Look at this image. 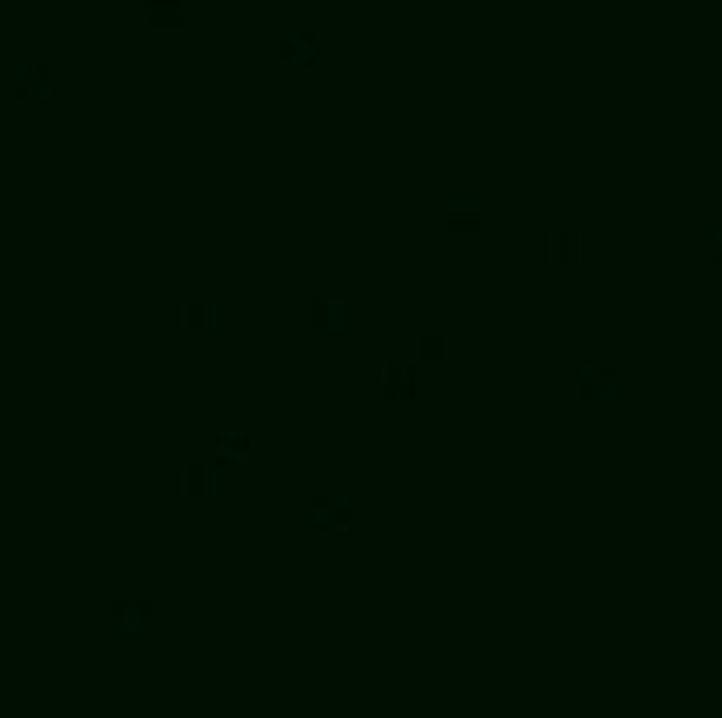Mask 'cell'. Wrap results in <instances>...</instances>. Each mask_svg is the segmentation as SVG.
Listing matches in <instances>:
<instances>
[{"label": "cell", "instance_id": "obj_1", "mask_svg": "<svg viewBox=\"0 0 722 718\" xmlns=\"http://www.w3.org/2000/svg\"><path fill=\"white\" fill-rule=\"evenodd\" d=\"M316 54H320V38L308 34V30H291V34H283V42H279V59L291 63V67H312Z\"/></svg>", "mask_w": 722, "mask_h": 718}, {"label": "cell", "instance_id": "obj_2", "mask_svg": "<svg viewBox=\"0 0 722 718\" xmlns=\"http://www.w3.org/2000/svg\"><path fill=\"white\" fill-rule=\"evenodd\" d=\"M216 316H220V308H216L212 295H191V299L183 303V328H187V333H196V337H208V333H212Z\"/></svg>", "mask_w": 722, "mask_h": 718}, {"label": "cell", "instance_id": "obj_3", "mask_svg": "<svg viewBox=\"0 0 722 718\" xmlns=\"http://www.w3.org/2000/svg\"><path fill=\"white\" fill-rule=\"evenodd\" d=\"M216 486H220V478H216V469H212V465L191 461V465L183 469V494H187V499L212 503V499H216Z\"/></svg>", "mask_w": 722, "mask_h": 718}, {"label": "cell", "instance_id": "obj_4", "mask_svg": "<svg viewBox=\"0 0 722 718\" xmlns=\"http://www.w3.org/2000/svg\"><path fill=\"white\" fill-rule=\"evenodd\" d=\"M444 357H449V337H444L440 328H420V333H415V362L436 370V366H444Z\"/></svg>", "mask_w": 722, "mask_h": 718}, {"label": "cell", "instance_id": "obj_5", "mask_svg": "<svg viewBox=\"0 0 722 718\" xmlns=\"http://www.w3.org/2000/svg\"><path fill=\"white\" fill-rule=\"evenodd\" d=\"M312 523H316V528H328V532H345L353 523L349 499H316L312 503Z\"/></svg>", "mask_w": 722, "mask_h": 718}, {"label": "cell", "instance_id": "obj_6", "mask_svg": "<svg viewBox=\"0 0 722 718\" xmlns=\"http://www.w3.org/2000/svg\"><path fill=\"white\" fill-rule=\"evenodd\" d=\"M345 299H337V295H320L316 303H312V324H316V333H341L345 328Z\"/></svg>", "mask_w": 722, "mask_h": 718}, {"label": "cell", "instance_id": "obj_7", "mask_svg": "<svg viewBox=\"0 0 722 718\" xmlns=\"http://www.w3.org/2000/svg\"><path fill=\"white\" fill-rule=\"evenodd\" d=\"M382 391L391 399H411L415 391H420V378H415V370L403 366V362H386L382 366Z\"/></svg>", "mask_w": 722, "mask_h": 718}, {"label": "cell", "instance_id": "obj_8", "mask_svg": "<svg viewBox=\"0 0 722 718\" xmlns=\"http://www.w3.org/2000/svg\"><path fill=\"white\" fill-rule=\"evenodd\" d=\"M216 457H220V465H245L249 457H254V440H249L245 432H220L216 436Z\"/></svg>", "mask_w": 722, "mask_h": 718}, {"label": "cell", "instance_id": "obj_9", "mask_svg": "<svg viewBox=\"0 0 722 718\" xmlns=\"http://www.w3.org/2000/svg\"><path fill=\"white\" fill-rule=\"evenodd\" d=\"M482 208L474 200H453L449 204V229H478Z\"/></svg>", "mask_w": 722, "mask_h": 718}, {"label": "cell", "instance_id": "obj_10", "mask_svg": "<svg viewBox=\"0 0 722 718\" xmlns=\"http://www.w3.org/2000/svg\"><path fill=\"white\" fill-rule=\"evenodd\" d=\"M150 25H162V30H179V25H183V9H158V13H150Z\"/></svg>", "mask_w": 722, "mask_h": 718}]
</instances>
